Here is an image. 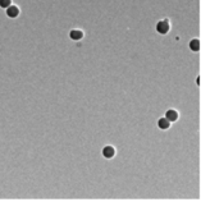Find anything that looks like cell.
I'll use <instances>...</instances> for the list:
<instances>
[{
    "instance_id": "1",
    "label": "cell",
    "mask_w": 201,
    "mask_h": 202,
    "mask_svg": "<svg viewBox=\"0 0 201 202\" xmlns=\"http://www.w3.org/2000/svg\"><path fill=\"white\" fill-rule=\"evenodd\" d=\"M156 29H158V32L161 35L167 33V32L169 31V23H168V20H160V22L156 25Z\"/></svg>"
},
{
    "instance_id": "2",
    "label": "cell",
    "mask_w": 201,
    "mask_h": 202,
    "mask_svg": "<svg viewBox=\"0 0 201 202\" xmlns=\"http://www.w3.org/2000/svg\"><path fill=\"white\" fill-rule=\"evenodd\" d=\"M7 14H8V17H10V18H16V17L19 14V9L17 7H14V5H10V7L7 8Z\"/></svg>"
},
{
    "instance_id": "3",
    "label": "cell",
    "mask_w": 201,
    "mask_h": 202,
    "mask_svg": "<svg viewBox=\"0 0 201 202\" xmlns=\"http://www.w3.org/2000/svg\"><path fill=\"white\" fill-rule=\"evenodd\" d=\"M114 154H115V150L111 146H106V147H104V150H103V155L105 157H108V159L113 157Z\"/></svg>"
},
{
    "instance_id": "4",
    "label": "cell",
    "mask_w": 201,
    "mask_h": 202,
    "mask_svg": "<svg viewBox=\"0 0 201 202\" xmlns=\"http://www.w3.org/2000/svg\"><path fill=\"white\" fill-rule=\"evenodd\" d=\"M83 37V33H82L79 29H73V31H70V38L72 40H81V38Z\"/></svg>"
},
{
    "instance_id": "5",
    "label": "cell",
    "mask_w": 201,
    "mask_h": 202,
    "mask_svg": "<svg viewBox=\"0 0 201 202\" xmlns=\"http://www.w3.org/2000/svg\"><path fill=\"white\" fill-rule=\"evenodd\" d=\"M158 126L160 129H167V128H169L170 123L167 118H161V119H159V121H158Z\"/></svg>"
},
{
    "instance_id": "6",
    "label": "cell",
    "mask_w": 201,
    "mask_h": 202,
    "mask_svg": "<svg viewBox=\"0 0 201 202\" xmlns=\"http://www.w3.org/2000/svg\"><path fill=\"white\" fill-rule=\"evenodd\" d=\"M167 118L169 121H176L177 120V118H178V114H177V111L176 110H168L167 111Z\"/></svg>"
},
{
    "instance_id": "7",
    "label": "cell",
    "mask_w": 201,
    "mask_h": 202,
    "mask_svg": "<svg viewBox=\"0 0 201 202\" xmlns=\"http://www.w3.org/2000/svg\"><path fill=\"white\" fill-rule=\"evenodd\" d=\"M190 49L192 51H199L200 49V41L199 40H192L190 42Z\"/></svg>"
},
{
    "instance_id": "8",
    "label": "cell",
    "mask_w": 201,
    "mask_h": 202,
    "mask_svg": "<svg viewBox=\"0 0 201 202\" xmlns=\"http://www.w3.org/2000/svg\"><path fill=\"white\" fill-rule=\"evenodd\" d=\"M10 3H12V0H0V7L8 8V7H10Z\"/></svg>"
}]
</instances>
